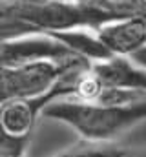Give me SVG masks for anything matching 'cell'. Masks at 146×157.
Returning <instances> with one entry per match:
<instances>
[{
  "label": "cell",
  "instance_id": "6",
  "mask_svg": "<svg viewBox=\"0 0 146 157\" xmlns=\"http://www.w3.org/2000/svg\"><path fill=\"white\" fill-rule=\"evenodd\" d=\"M49 35H53L64 46H68L75 55L90 62L102 60L111 55L106 49V46L101 42L97 31L91 28H71V29H62V31H51Z\"/></svg>",
  "mask_w": 146,
  "mask_h": 157
},
{
  "label": "cell",
  "instance_id": "2",
  "mask_svg": "<svg viewBox=\"0 0 146 157\" xmlns=\"http://www.w3.org/2000/svg\"><path fill=\"white\" fill-rule=\"evenodd\" d=\"M82 62L90 60L75 57L66 62H53V60L28 62V64L0 62V104L15 99H33L46 93L70 68Z\"/></svg>",
  "mask_w": 146,
  "mask_h": 157
},
{
  "label": "cell",
  "instance_id": "5",
  "mask_svg": "<svg viewBox=\"0 0 146 157\" xmlns=\"http://www.w3.org/2000/svg\"><path fill=\"white\" fill-rule=\"evenodd\" d=\"M90 70L106 88H121L146 93V70H143L130 57L110 55L102 60L91 62Z\"/></svg>",
  "mask_w": 146,
  "mask_h": 157
},
{
  "label": "cell",
  "instance_id": "3",
  "mask_svg": "<svg viewBox=\"0 0 146 157\" xmlns=\"http://www.w3.org/2000/svg\"><path fill=\"white\" fill-rule=\"evenodd\" d=\"M75 57L79 55L49 33H31L0 42V62L4 64H28L42 60L66 62Z\"/></svg>",
  "mask_w": 146,
  "mask_h": 157
},
{
  "label": "cell",
  "instance_id": "9",
  "mask_svg": "<svg viewBox=\"0 0 146 157\" xmlns=\"http://www.w3.org/2000/svg\"><path fill=\"white\" fill-rule=\"evenodd\" d=\"M117 157H146V148H133V150H121Z\"/></svg>",
  "mask_w": 146,
  "mask_h": 157
},
{
  "label": "cell",
  "instance_id": "8",
  "mask_svg": "<svg viewBox=\"0 0 146 157\" xmlns=\"http://www.w3.org/2000/svg\"><path fill=\"white\" fill-rule=\"evenodd\" d=\"M130 59H132L133 62H137V64H139L143 70H146V46H143L139 51H135V53H133Z\"/></svg>",
  "mask_w": 146,
  "mask_h": 157
},
{
  "label": "cell",
  "instance_id": "4",
  "mask_svg": "<svg viewBox=\"0 0 146 157\" xmlns=\"http://www.w3.org/2000/svg\"><path fill=\"white\" fill-rule=\"evenodd\" d=\"M95 31L111 55L132 57L146 46V17L132 15L115 18L101 24Z\"/></svg>",
  "mask_w": 146,
  "mask_h": 157
},
{
  "label": "cell",
  "instance_id": "1",
  "mask_svg": "<svg viewBox=\"0 0 146 157\" xmlns=\"http://www.w3.org/2000/svg\"><path fill=\"white\" fill-rule=\"evenodd\" d=\"M44 117L64 122L88 143H110L146 119V101L102 104L80 99H57L42 110Z\"/></svg>",
  "mask_w": 146,
  "mask_h": 157
},
{
  "label": "cell",
  "instance_id": "7",
  "mask_svg": "<svg viewBox=\"0 0 146 157\" xmlns=\"http://www.w3.org/2000/svg\"><path fill=\"white\" fill-rule=\"evenodd\" d=\"M122 148L108 146L106 143H91V146H77L57 157H117Z\"/></svg>",
  "mask_w": 146,
  "mask_h": 157
}]
</instances>
